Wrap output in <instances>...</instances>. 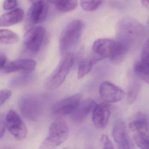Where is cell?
<instances>
[{
  "label": "cell",
  "mask_w": 149,
  "mask_h": 149,
  "mask_svg": "<svg viewBox=\"0 0 149 149\" xmlns=\"http://www.w3.org/2000/svg\"><path fill=\"white\" fill-rule=\"evenodd\" d=\"M12 92L8 90L0 91V107L11 97Z\"/></svg>",
  "instance_id": "obj_29"
},
{
  "label": "cell",
  "mask_w": 149,
  "mask_h": 149,
  "mask_svg": "<svg viewBox=\"0 0 149 149\" xmlns=\"http://www.w3.org/2000/svg\"><path fill=\"white\" fill-rule=\"evenodd\" d=\"M112 135L118 149H131L134 148L127 132L126 125L122 119H118L113 125Z\"/></svg>",
  "instance_id": "obj_8"
},
{
  "label": "cell",
  "mask_w": 149,
  "mask_h": 149,
  "mask_svg": "<svg viewBox=\"0 0 149 149\" xmlns=\"http://www.w3.org/2000/svg\"><path fill=\"white\" fill-rule=\"evenodd\" d=\"M134 140L136 145L141 149H149V134H134Z\"/></svg>",
  "instance_id": "obj_25"
},
{
  "label": "cell",
  "mask_w": 149,
  "mask_h": 149,
  "mask_svg": "<svg viewBox=\"0 0 149 149\" xmlns=\"http://www.w3.org/2000/svg\"><path fill=\"white\" fill-rule=\"evenodd\" d=\"M94 100L87 99L80 102L78 106L71 114L73 120L77 123L82 122L88 116L96 105Z\"/></svg>",
  "instance_id": "obj_15"
},
{
  "label": "cell",
  "mask_w": 149,
  "mask_h": 149,
  "mask_svg": "<svg viewBox=\"0 0 149 149\" xmlns=\"http://www.w3.org/2000/svg\"><path fill=\"white\" fill-rule=\"evenodd\" d=\"M6 126L9 132L18 140L25 139L28 130L20 116L13 110L8 111L6 118Z\"/></svg>",
  "instance_id": "obj_6"
},
{
  "label": "cell",
  "mask_w": 149,
  "mask_h": 149,
  "mask_svg": "<svg viewBox=\"0 0 149 149\" xmlns=\"http://www.w3.org/2000/svg\"><path fill=\"white\" fill-rule=\"evenodd\" d=\"M149 64L139 61L135 63L133 68L135 74L147 84L149 81Z\"/></svg>",
  "instance_id": "obj_22"
},
{
  "label": "cell",
  "mask_w": 149,
  "mask_h": 149,
  "mask_svg": "<svg viewBox=\"0 0 149 149\" xmlns=\"http://www.w3.org/2000/svg\"><path fill=\"white\" fill-rule=\"evenodd\" d=\"M118 40L127 44L141 41L144 37L145 29L139 22L131 18H124L118 22L116 28Z\"/></svg>",
  "instance_id": "obj_1"
},
{
  "label": "cell",
  "mask_w": 149,
  "mask_h": 149,
  "mask_svg": "<svg viewBox=\"0 0 149 149\" xmlns=\"http://www.w3.org/2000/svg\"><path fill=\"white\" fill-rule=\"evenodd\" d=\"M48 11L47 0H39L33 3L28 15V25L33 26L43 22L47 16Z\"/></svg>",
  "instance_id": "obj_9"
},
{
  "label": "cell",
  "mask_w": 149,
  "mask_h": 149,
  "mask_svg": "<svg viewBox=\"0 0 149 149\" xmlns=\"http://www.w3.org/2000/svg\"><path fill=\"white\" fill-rule=\"evenodd\" d=\"M84 27L83 22L75 20L70 22L63 29L59 39L61 54L65 55L79 41Z\"/></svg>",
  "instance_id": "obj_2"
},
{
  "label": "cell",
  "mask_w": 149,
  "mask_h": 149,
  "mask_svg": "<svg viewBox=\"0 0 149 149\" xmlns=\"http://www.w3.org/2000/svg\"><path fill=\"white\" fill-rule=\"evenodd\" d=\"M99 93L102 99L107 103L119 102L123 99L125 95L121 88L108 81L101 84Z\"/></svg>",
  "instance_id": "obj_10"
},
{
  "label": "cell",
  "mask_w": 149,
  "mask_h": 149,
  "mask_svg": "<svg viewBox=\"0 0 149 149\" xmlns=\"http://www.w3.org/2000/svg\"><path fill=\"white\" fill-rule=\"evenodd\" d=\"M19 40L18 35L7 29L0 30V42L6 44H12Z\"/></svg>",
  "instance_id": "obj_23"
},
{
  "label": "cell",
  "mask_w": 149,
  "mask_h": 149,
  "mask_svg": "<svg viewBox=\"0 0 149 149\" xmlns=\"http://www.w3.org/2000/svg\"><path fill=\"white\" fill-rule=\"evenodd\" d=\"M139 84L133 82L129 86L127 94V102L129 104H132L136 101L139 90Z\"/></svg>",
  "instance_id": "obj_26"
},
{
  "label": "cell",
  "mask_w": 149,
  "mask_h": 149,
  "mask_svg": "<svg viewBox=\"0 0 149 149\" xmlns=\"http://www.w3.org/2000/svg\"><path fill=\"white\" fill-rule=\"evenodd\" d=\"M141 2L144 7H145L147 9H149V0H141Z\"/></svg>",
  "instance_id": "obj_33"
},
{
  "label": "cell",
  "mask_w": 149,
  "mask_h": 149,
  "mask_svg": "<svg viewBox=\"0 0 149 149\" xmlns=\"http://www.w3.org/2000/svg\"><path fill=\"white\" fill-rule=\"evenodd\" d=\"M101 141L104 149H114L113 143L111 140L106 135H102L101 137Z\"/></svg>",
  "instance_id": "obj_28"
},
{
  "label": "cell",
  "mask_w": 149,
  "mask_h": 149,
  "mask_svg": "<svg viewBox=\"0 0 149 149\" xmlns=\"http://www.w3.org/2000/svg\"><path fill=\"white\" fill-rule=\"evenodd\" d=\"M32 72H26L14 77L10 82V86L12 88H19L31 84L36 80V75Z\"/></svg>",
  "instance_id": "obj_19"
},
{
  "label": "cell",
  "mask_w": 149,
  "mask_h": 149,
  "mask_svg": "<svg viewBox=\"0 0 149 149\" xmlns=\"http://www.w3.org/2000/svg\"><path fill=\"white\" fill-rule=\"evenodd\" d=\"M64 56L58 68L46 84L47 89L52 90L59 88L65 81L73 66L74 61V54L70 52Z\"/></svg>",
  "instance_id": "obj_5"
},
{
  "label": "cell",
  "mask_w": 149,
  "mask_h": 149,
  "mask_svg": "<svg viewBox=\"0 0 149 149\" xmlns=\"http://www.w3.org/2000/svg\"><path fill=\"white\" fill-rule=\"evenodd\" d=\"M17 4V0H5L3 5V8L4 10L7 11L12 10L16 7Z\"/></svg>",
  "instance_id": "obj_30"
},
{
  "label": "cell",
  "mask_w": 149,
  "mask_h": 149,
  "mask_svg": "<svg viewBox=\"0 0 149 149\" xmlns=\"http://www.w3.org/2000/svg\"><path fill=\"white\" fill-rule=\"evenodd\" d=\"M97 62L94 57L84 59L80 62L77 70V78L81 79L88 74Z\"/></svg>",
  "instance_id": "obj_21"
},
{
  "label": "cell",
  "mask_w": 149,
  "mask_h": 149,
  "mask_svg": "<svg viewBox=\"0 0 149 149\" xmlns=\"http://www.w3.org/2000/svg\"><path fill=\"white\" fill-rule=\"evenodd\" d=\"M104 0H80L82 9L87 12H93L99 8Z\"/></svg>",
  "instance_id": "obj_24"
},
{
  "label": "cell",
  "mask_w": 149,
  "mask_h": 149,
  "mask_svg": "<svg viewBox=\"0 0 149 149\" xmlns=\"http://www.w3.org/2000/svg\"><path fill=\"white\" fill-rule=\"evenodd\" d=\"M6 124L5 122L0 119V139L1 138L6 132Z\"/></svg>",
  "instance_id": "obj_31"
},
{
  "label": "cell",
  "mask_w": 149,
  "mask_h": 149,
  "mask_svg": "<svg viewBox=\"0 0 149 149\" xmlns=\"http://www.w3.org/2000/svg\"><path fill=\"white\" fill-rule=\"evenodd\" d=\"M36 63L31 59H20L10 62L3 67L4 73H11L13 72H33L36 68Z\"/></svg>",
  "instance_id": "obj_14"
},
{
  "label": "cell",
  "mask_w": 149,
  "mask_h": 149,
  "mask_svg": "<svg viewBox=\"0 0 149 149\" xmlns=\"http://www.w3.org/2000/svg\"><path fill=\"white\" fill-rule=\"evenodd\" d=\"M81 95L77 94L63 99L54 105L53 112L59 116L72 114L81 102Z\"/></svg>",
  "instance_id": "obj_11"
},
{
  "label": "cell",
  "mask_w": 149,
  "mask_h": 149,
  "mask_svg": "<svg viewBox=\"0 0 149 149\" xmlns=\"http://www.w3.org/2000/svg\"><path fill=\"white\" fill-rule=\"evenodd\" d=\"M7 58L4 56H0V69L2 68L6 63Z\"/></svg>",
  "instance_id": "obj_32"
},
{
  "label": "cell",
  "mask_w": 149,
  "mask_h": 149,
  "mask_svg": "<svg viewBox=\"0 0 149 149\" xmlns=\"http://www.w3.org/2000/svg\"><path fill=\"white\" fill-rule=\"evenodd\" d=\"M129 46L120 41H116L109 58L112 62L118 63L123 60L127 54Z\"/></svg>",
  "instance_id": "obj_18"
},
{
  "label": "cell",
  "mask_w": 149,
  "mask_h": 149,
  "mask_svg": "<svg viewBox=\"0 0 149 149\" xmlns=\"http://www.w3.org/2000/svg\"><path fill=\"white\" fill-rule=\"evenodd\" d=\"M68 134V127L66 121L63 118H57L50 125L47 136L42 143L40 148H56L67 140Z\"/></svg>",
  "instance_id": "obj_3"
},
{
  "label": "cell",
  "mask_w": 149,
  "mask_h": 149,
  "mask_svg": "<svg viewBox=\"0 0 149 149\" xmlns=\"http://www.w3.org/2000/svg\"><path fill=\"white\" fill-rule=\"evenodd\" d=\"M32 1V3H33L34 2H36V1H38L39 0H30Z\"/></svg>",
  "instance_id": "obj_34"
},
{
  "label": "cell",
  "mask_w": 149,
  "mask_h": 149,
  "mask_svg": "<svg viewBox=\"0 0 149 149\" xmlns=\"http://www.w3.org/2000/svg\"><path fill=\"white\" fill-rule=\"evenodd\" d=\"M46 34V30L42 26L30 29L24 36V44L26 49L31 53H36L40 50Z\"/></svg>",
  "instance_id": "obj_7"
},
{
  "label": "cell",
  "mask_w": 149,
  "mask_h": 149,
  "mask_svg": "<svg viewBox=\"0 0 149 149\" xmlns=\"http://www.w3.org/2000/svg\"><path fill=\"white\" fill-rule=\"evenodd\" d=\"M19 107L21 113L24 117L31 121H36L42 114L43 100L37 95H26L20 100Z\"/></svg>",
  "instance_id": "obj_4"
},
{
  "label": "cell",
  "mask_w": 149,
  "mask_h": 149,
  "mask_svg": "<svg viewBox=\"0 0 149 149\" xmlns=\"http://www.w3.org/2000/svg\"><path fill=\"white\" fill-rule=\"evenodd\" d=\"M149 41L147 40L144 44L141 52L140 61L149 64Z\"/></svg>",
  "instance_id": "obj_27"
},
{
  "label": "cell",
  "mask_w": 149,
  "mask_h": 149,
  "mask_svg": "<svg viewBox=\"0 0 149 149\" xmlns=\"http://www.w3.org/2000/svg\"><path fill=\"white\" fill-rule=\"evenodd\" d=\"M111 106L109 104H96L93 110L92 120L94 125L98 129L105 128L111 116Z\"/></svg>",
  "instance_id": "obj_12"
},
{
  "label": "cell",
  "mask_w": 149,
  "mask_h": 149,
  "mask_svg": "<svg viewBox=\"0 0 149 149\" xmlns=\"http://www.w3.org/2000/svg\"><path fill=\"white\" fill-rule=\"evenodd\" d=\"M57 10L67 13L74 10L78 5L77 0H48Z\"/></svg>",
  "instance_id": "obj_20"
},
{
  "label": "cell",
  "mask_w": 149,
  "mask_h": 149,
  "mask_svg": "<svg viewBox=\"0 0 149 149\" xmlns=\"http://www.w3.org/2000/svg\"><path fill=\"white\" fill-rule=\"evenodd\" d=\"M24 12L21 8H17L1 15L0 27H8L20 23L24 19Z\"/></svg>",
  "instance_id": "obj_16"
},
{
  "label": "cell",
  "mask_w": 149,
  "mask_h": 149,
  "mask_svg": "<svg viewBox=\"0 0 149 149\" xmlns=\"http://www.w3.org/2000/svg\"><path fill=\"white\" fill-rule=\"evenodd\" d=\"M130 128L134 134H149L148 120L146 115H137L130 123Z\"/></svg>",
  "instance_id": "obj_17"
},
{
  "label": "cell",
  "mask_w": 149,
  "mask_h": 149,
  "mask_svg": "<svg viewBox=\"0 0 149 149\" xmlns=\"http://www.w3.org/2000/svg\"><path fill=\"white\" fill-rule=\"evenodd\" d=\"M115 42L116 41L109 39H100L96 40L92 47L93 57L97 62L109 58Z\"/></svg>",
  "instance_id": "obj_13"
}]
</instances>
